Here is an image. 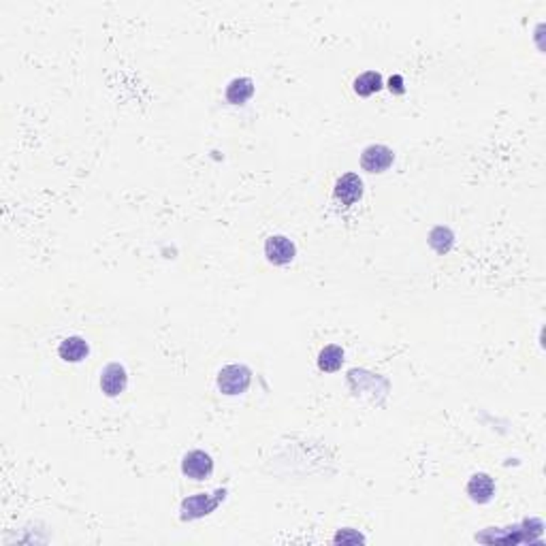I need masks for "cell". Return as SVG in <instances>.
<instances>
[{"label": "cell", "mask_w": 546, "mask_h": 546, "mask_svg": "<svg viewBox=\"0 0 546 546\" xmlns=\"http://www.w3.org/2000/svg\"><path fill=\"white\" fill-rule=\"evenodd\" d=\"M346 540H352V542H363V537L359 533H350V531H342L335 535V542H346Z\"/></svg>", "instance_id": "obj_13"}, {"label": "cell", "mask_w": 546, "mask_h": 546, "mask_svg": "<svg viewBox=\"0 0 546 546\" xmlns=\"http://www.w3.org/2000/svg\"><path fill=\"white\" fill-rule=\"evenodd\" d=\"M218 501H220V497L209 499L205 493L194 495V497H190V499H186V501H184V506H182L184 514H182V516H184V518H196V516L209 514V512L218 506Z\"/></svg>", "instance_id": "obj_8"}, {"label": "cell", "mask_w": 546, "mask_h": 546, "mask_svg": "<svg viewBox=\"0 0 546 546\" xmlns=\"http://www.w3.org/2000/svg\"><path fill=\"white\" fill-rule=\"evenodd\" d=\"M252 94H254V82L247 79V77L233 79V82L228 84V88H226V101L233 103V105L245 103Z\"/></svg>", "instance_id": "obj_10"}, {"label": "cell", "mask_w": 546, "mask_h": 546, "mask_svg": "<svg viewBox=\"0 0 546 546\" xmlns=\"http://www.w3.org/2000/svg\"><path fill=\"white\" fill-rule=\"evenodd\" d=\"M467 493H469V497H472L474 501L486 503V501L493 497V493H495V484H493V480H491L486 474H476V476H472V480L467 482Z\"/></svg>", "instance_id": "obj_7"}, {"label": "cell", "mask_w": 546, "mask_h": 546, "mask_svg": "<svg viewBox=\"0 0 546 546\" xmlns=\"http://www.w3.org/2000/svg\"><path fill=\"white\" fill-rule=\"evenodd\" d=\"M211 469H213V461H211V457H209L207 452H203V450H192V452H188V455L184 457V461H182V472H184L188 478H192V480H203V478H207V476L211 474Z\"/></svg>", "instance_id": "obj_3"}, {"label": "cell", "mask_w": 546, "mask_h": 546, "mask_svg": "<svg viewBox=\"0 0 546 546\" xmlns=\"http://www.w3.org/2000/svg\"><path fill=\"white\" fill-rule=\"evenodd\" d=\"M344 363V350L340 346H325L318 355V367L323 372H338Z\"/></svg>", "instance_id": "obj_12"}, {"label": "cell", "mask_w": 546, "mask_h": 546, "mask_svg": "<svg viewBox=\"0 0 546 546\" xmlns=\"http://www.w3.org/2000/svg\"><path fill=\"white\" fill-rule=\"evenodd\" d=\"M88 344H86V340H82V338H67L62 344H60V348H58V352H60V357L65 359V361H69V363H79V361H84L86 357H88Z\"/></svg>", "instance_id": "obj_9"}, {"label": "cell", "mask_w": 546, "mask_h": 546, "mask_svg": "<svg viewBox=\"0 0 546 546\" xmlns=\"http://www.w3.org/2000/svg\"><path fill=\"white\" fill-rule=\"evenodd\" d=\"M363 196V182L355 173H346L335 182V199L342 205H355Z\"/></svg>", "instance_id": "obj_5"}, {"label": "cell", "mask_w": 546, "mask_h": 546, "mask_svg": "<svg viewBox=\"0 0 546 546\" xmlns=\"http://www.w3.org/2000/svg\"><path fill=\"white\" fill-rule=\"evenodd\" d=\"M295 243L289 237L276 235V237H269L264 243V254L273 264H286L295 258Z\"/></svg>", "instance_id": "obj_4"}, {"label": "cell", "mask_w": 546, "mask_h": 546, "mask_svg": "<svg viewBox=\"0 0 546 546\" xmlns=\"http://www.w3.org/2000/svg\"><path fill=\"white\" fill-rule=\"evenodd\" d=\"M252 374L245 365H226L218 374V386L224 395H239L250 386Z\"/></svg>", "instance_id": "obj_1"}, {"label": "cell", "mask_w": 546, "mask_h": 546, "mask_svg": "<svg viewBox=\"0 0 546 546\" xmlns=\"http://www.w3.org/2000/svg\"><path fill=\"white\" fill-rule=\"evenodd\" d=\"M380 88H382V75L376 73V71H367V73H363L355 79V92L359 96H372Z\"/></svg>", "instance_id": "obj_11"}, {"label": "cell", "mask_w": 546, "mask_h": 546, "mask_svg": "<svg viewBox=\"0 0 546 546\" xmlns=\"http://www.w3.org/2000/svg\"><path fill=\"white\" fill-rule=\"evenodd\" d=\"M101 389L109 397L120 395L126 389V372H124V367L118 365V363L107 365L105 372L101 374Z\"/></svg>", "instance_id": "obj_6"}, {"label": "cell", "mask_w": 546, "mask_h": 546, "mask_svg": "<svg viewBox=\"0 0 546 546\" xmlns=\"http://www.w3.org/2000/svg\"><path fill=\"white\" fill-rule=\"evenodd\" d=\"M393 150L386 145H369L361 154V167L369 173H382L393 165Z\"/></svg>", "instance_id": "obj_2"}]
</instances>
